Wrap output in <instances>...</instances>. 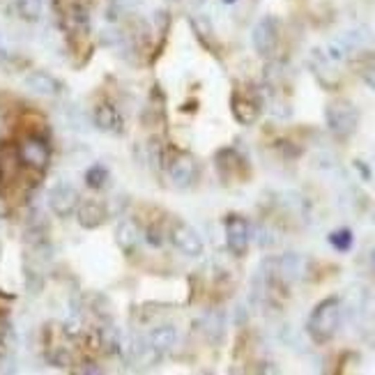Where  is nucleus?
Listing matches in <instances>:
<instances>
[{
	"mask_svg": "<svg viewBox=\"0 0 375 375\" xmlns=\"http://www.w3.org/2000/svg\"><path fill=\"white\" fill-rule=\"evenodd\" d=\"M146 242L150 244V246H164V235H161V230L159 228H148L146 230Z\"/></svg>",
	"mask_w": 375,
	"mask_h": 375,
	"instance_id": "obj_19",
	"label": "nucleus"
},
{
	"mask_svg": "<svg viewBox=\"0 0 375 375\" xmlns=\"http://www.w3.org/2000/svg\"><path fill=\"white\" fill-rule=\"evenodd\" d=\"M175 341H177V331L173 325H159L150 331V336H148V345L155 350L157 355L161 352H168L170 348L175 345Z\"/></svg>",
	"mask_w": 375,
	"mask_h": 375,
	"instance_id": "obj_14",
	"label": "nucleus"
},
{
	"mask_svg": "<svg viewBox=\"0 0 375 375\" xmlns=\"http://www.w3.org/2000/svg\"><path fill=\"white\" fill-rule=\"evenodd\" d=\"M76 219H79V224L88 230H95L106 221V208L104 203L97 201V198H85L79 203V208H76Z\"/></svg>",
	"mask_w": 375,
	"mask_h": 375,
	"instance_id": "obj_10",
	"label": "nucleus"
},
{
	"mask_svg": "<svg viewBox=\"0 0 375 375\" xmlns=\"http://www.w3.org/2000/svg\"><path fill=\"white\" fill-rule=\"evenodd\" d=\"M115 242L125 253H134V249L141 242V228L134 224L132 219H122L115 226Z\"/></svg>",
	"mask_w": 375,
	"mask_h": 375,
	"instance_id": "obj_13",
	"label": "nucleus"
},
{
	"mask_svg": "<svg viewBox=\"0 0 375 375\" xmlns=\"http://www.w3.org/2000/svg\"><path fill=\"white\" fill-rule=\"evenodd\" d=\"M226 230V244L233 255L237 258H242L249 251V240H251V230L249 224H246L244 217H237V215H230L224 224Z\"/></svg>",
	"mask_w": 375,
	"mask_h": 375,
	"instance_id": "obj_5",
	"label": "nucleus"
},
{
	"mask_svg": "<svg viewBox=\"0 0 375 375\" xmlns=\"http://www.w3.org/2000/svg\"><path fill=\"white\" fill-rule=\"evenodd\" d=\"M173 244L186 258H201L203 251H205V244H203V237L198 235V230L191 228L189 224H182V221L175 224L173 228Z\"/></svg>",
	"mask_w": 375,
	"mask_h": 375,
	"instance_id": "obj_6",
	"label": "nucleus"
},
{
	"mask_svg": "<svg viewBox=\"0 0 375 375\" xmlns=\"http://www.w3.org/2000/svg\"><path fill=\"white\" fill-rule=\"evenodd\" d=\"M23 83L30 92H35V95H42V97H58L63 92V83L58 81L53 74L42 72V70L30 72L25 76Z\"/></svg>",
	"mask_w": 375,
	"mask_h": 375,
	"instance_id": "obj_9",
	"label": "nucleus"
},
{
	"mask_svg": "<svg viewBox=\"0 0 375 375\" xmlns=\"http://www.w3.org/2000/svg\"><path fill=\"white\" fill-rule=\"evenodd\" d=\"M92 122L99 132L106 134H120L122 132V117L117 113V108L108 101H101V104L95 106L92 110Z\"/></svg>",
	"mask_w": 375,
	"mask_h": 375,
	"instance_id": "obj_11",
	"label": "nucleus"
},
{
	"mask_svg": "<svg viewBox=\"0 0 375 375\" xmlns=\"http://www.w3.org/2000/svg\"><path fill=\"white\" fill-rule=\"evenodd\" d=\"M108 182V170L104 164H92L88 170H85V184L90 189H104Z\"/></svg>",
	"mask_w": 375,
	"mask_h": 375,
	"instance_id": "obj_15",
	"label": "nucleus"
},
{
	"mask_svg": "<svg viewBox=\"0 0 375 375\" xmlns=\"http://www.w3.org/2000/svg\"><path fill=\"white\" fill-rule=\"evenodd\" d=\"M230 110H233L235 120L244 127H251L260 117V104L246 95H235L230 101Z\"/></svg>",
	"mask_w": 375,
	"mask_h": 375,
	"instance_id": "obj_12",
	"label": "nucleus"
},
{
	"mask_svg": "<svg viewBox=\"0 0 375 375\" xmlns=\"http://www.w3.org/2000/svg\"><path fill=\"white\" fill-rule=\"evenodd\" d=\"M168 175H170V182L175 186L186 189V186L193 184L196 175H198V164H196V159L191 155L180 152V155L168 164Z\"/></svg>",
	"mask_w": 375,
	"mask_h": 375,
	"instance_id": "obj_7",
	"label": "nucleus"
},
{
	"mask_svg": "<svg viewBox=\"0 0 375 375\" xmlns=\"http://www.w3.org/2000/svg\"><path fill=\"white\" fill-rule=\"evenodd\" d=\"M81 203V196L76 191V186L70 184V182H58L51 186L49 191V208L53 212L56 217L61 219H67L76 215V208H79Z\"/></svg>",
	"mask_w": 375,
	"mask_h": 375,
	"instance_id": "obj_4",
	"label": "nucleus"
},
{
	"mask_svg": "<svg viewBox=\"0 0 375 375\" xmlns=\"http://www.w3.org/2000/svg\"><path fill=\"white\" fill-rule=\"evenodd\" d=\"M329 242H331L334 249L348 251L352 246V233H350V230H336V233L329 235Z\"/></svg>",
	"mask_w": 375,
	"mask_h": 375,
	"instance_id": "obj_18",
	"label": "nucleus"
},
{
	"mask_svg": "<svg viewBox=\"0 0 375 375\" xmlns=\"http://www.w3.org/2000/svg\"><path fill=\"white\" fill-rule=\"evenodd\" d=\"M327 127L329 132L336 136V139L345 141L357 132V125H360V110L355 108L348 99H336L327 106Z\"/></svg>",
	"mask_w": 375,
	"mask_h": 375,
	"instance_id": "obj_2",
	"label": "nucleus"
},
{
	"mask_svg": "<svg viewBox=\"0 0 375 375\" xmlns=\"http://www.w3.org/2000/svg\"><path fill=\"white\" fill-rule=\"evenodd\" d=\"M14 3H16V10H19V14L23 16V19H28V21L39 19L42 0H14Z\"/></svg>",
	"mask_w": 375,
	"mask_h": 375,
	"instance_id": "obj_16",
	"label": "nucleus"
},
{
	"mask_svg": "<svg viewBox=\"0 0 375 375\" xmlns=\"http://www.w3.org/2000/svg\"><path fill=\"white\" fill-rule=\"evenodd\" d=\"M46 360L53 366H58V369H67V366H72L70 352H67V348H61V345L51 348V350L46 352Z\"/></svg>",
	"mask_w": 375,
	"mask_h": 375,
	"instance_id": "obj_17",
	"label": "nucleus"
},
{
	"mask_svg": "<svg viewBox=\"0 0 375 375\" xmlns=\"http://www.w3.org/2000/svg\"><path fill=\"white\" fill-rule=\"evenodd\" d=\"M19 161L32 170H46L51 161V148L42 136L28 134L19 143Z\"/></svg>",
	"mask_w": 375,
	"mask_h": 375,
	"instance_id": "obj_3",
	"label": "nucleus"
},
{
	"mask_svg": "<svg viewBox=\"0 0 375 375\" xmlns=\"http://www.w3.org/2000/svg\"><path fill=\"white\" fill-rule=\"evenodd\" d=\"M341 315H343V309H341L338 297H327V300H322L315 306L309 315V322H306V329H309L313 343H329L336 336L341 327Z\"/></svg>",
	"mask_w": 375,
	"mask_h": 375,
	"instance_id": "obj_1",
	"label": "nucleus"
},
{
	"mask_svg": "<svg viewBox=\"0 0 375 375\" xmlns=\"http://www.w3.org/2000/svg\"><path fill=\"white\" fill-rule=\"evenodd\" d=\"M277 42H279L277 21L265 16V19L258 21V25L253 28V46L260 56H272L277 49Z\"/></svg>",
	"mask_w": 375,
	"mask_h": 375,
	"instance_id": "obj_8",
	"label": "nucleus"
},
{
	"mask_svg": "<svg viewBox=\"0 0 375 375\" xmlns=\"http://www.w3.org/2000/svg\"><path fill=\"white\" fill-rule=\"evenodd\" d=\"M371 272L375 274V249H373V253H371Z\"/></svg>",
	"mask_w": 375,
	"mask_h": 375,
	"instance_id": "obj_20",
	"label": "nucleus"
}]
</instances>
